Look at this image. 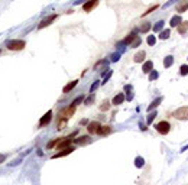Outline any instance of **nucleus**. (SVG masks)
Returning <instances> with one entry per match:
<instances>
[{
    "label": "nucleus",
    "instance_id": "obj_1",
    "mask_svg": "<svg viewBox=\"0 0 188 185\" xmlns=\"http://www.w3.org/2000/svg\"><path fill=\"white\" fill-rule=\"evenodd\" d=\"M75 135H77V132H74L72 135H69V136H67V137L61 139V140H59V143L57 145V149H58V150H62V149H67V148H69V146H71V143L74 142V137H75Z\"/></svg>",
    "mask_w": 188,
    "mask_h": 185
},
{
    "label": "nucleus",
    "instance_id": "obj_2",
    "mask_svg": "<svg viewBox=\"0 0 188 185\" xmlns=\"http://www.w3.org/2000/svg\"><path fill=\"white\" fill-rule=\"evenodd\" d=\"M6 46H7V49H10V51H22V49L26 46V44H25V41L15 39V41H9Z\"/></svg>",
    "mask_w": 188,
    "mask_h": 185
},
{
    "label": "nucleus",
    "instance_id": "obj_3",
    "mask_svg": "<svg viewBox=\"0 0 188 185\" xmlns=\"http://www.w3.org/2000/svg\"><path fill=\"white\" fill-rule=\"evenodd\" d=\"M155 129H156V132L161 133V135H168L169 130H171V124H169V122L162 120V122H159V123L155 126Z\"/></svg>",
    "mask_w": 188,
    "mask_h": 185
},
{
    "label": "nucleus",
    "instance_id": "obj_4",
    "mask_svg": "<svg viewBox=\"0 0 188 185\" xmlns=\"http://www.w3.org/2000/svg\"><path fill=\"white\" fill-rule=\"evenodd\" d=\"M176 120H188V107H179L172 114Z\"/></svg>",
    "mask_w": 188,
    "mask_h": 185
},
{
    "label": "nucleus",
    "instance_id": "obj_5",
    "mask_svg": "<svg viewBox=\"0 0 188 185\" xmlns=\"http://www.w3.org/2000/svg\"><path fill=\"white\" fill-rule=\"evenodd\" d=\"M74 113H75V106H72V104H71L69 107H67L65 110H62V112L59 113V119H67V120H68V119H69Z\"/></svg>",
    "mask_w": 188,
    "mask_h": 185
},
{
    "label": "nucleus",
    "instance_id": "obj_6",
    "mask_svg": "<svg viewBox=\"0 0 188 185\" xmlns=\"http://www.w3.org/2000/svg\"><path fill=\"white\" fill-rule=\"evenodd\" d=\"M100 126H101V124H100L99 122H90V123L87 124V130H88L90 135H96V133L99 132Z\"/></svg>",
    "mask_w": 188,
    "mask_h": 185
},
{
    "label": "nucleus",
    "instance_id": "obj_7",
    "mask_svg": "<svg viewBox=\"0 0 188 185\" xmlns=\"http://www.w3.org/2000/svg\"><path fill=\"white\" fill-rule=\"evenodd\" d=\"M99 3H100V0H90V2H87V3L82 5V10H84V12H90V10H93L94 7H97Z\"/></svg>",
    "mask_w": 188,
    "mask_h": 185
},
{
    "label": "nucleus",
    "instance_id": "obj_8",
    "mask_svg": "<svg viewBox=\"0 0 188 185\" xmlns=\"http://www.w3.org/2000/svg\"><path fill=\"white\" fill-rule=\"evenodd\" d=\"M57 19V15H51V16H48V18H45L39 25H38V29H44V28H46V26H49L54 20Z\"/></svg>",
    "mask_w": 188,
    "mask_h": 185
},
{
    "label": "nucleus",
    "instance_id": "obj_9",
    "mask_svg": "<svg viewBox=\"0 0 188 185\" xmlns=\"http://www.w3.org/2000/svg\"><path fill=\"white\" fill-rule=\"evenodd\" d=\"M52 120V112L49 110V112H46L44 116H42V119L39 120V127H44V126H46V124H49V122Z\"/></svg>",
    "mask_w": 188,
    "mask_h": 185
},
{
    "label": "nucleus",
    "instance_id": "obj_10",
    "mask_svg": "<svg viewBox=\"0 0 188 185\" xmlns=\"http://www.w3.org/2000/svg\"><path fill=\"white\" fill-rule=\"evenodd\" d=\"M74 150V148H67V149H62V150H59L58 153H55L54 156H52V159H58V158H64V156H67V155H69L71 152Z\"/></svg>",
    "mask_w": 188,
    "mask_h": 185
},
{
    "label": "nucleus",
    "instance_id": "obj_11",
    "mask_svg": "<svg viewBox=\"0 0 188 185\" xmlns=\"http://www.w3.org/2000/svg\"><path fill=\"white\" fill-rule=\"evenodd\" d=\"M188 10V0H181V2L176 5V12L178 13H184Z\"/></svg>",
    "mask_w": 188,
    "mask_h": 185
},
{
    "label": "nucleus",
    "instance_id": "obj_12",
    "mask_svg": "<svg viewBox=\"0 0 188 185\" xmlns=\"http://www.w3.org/2000/svg\"><path fill=\"white\" fill-rule=\"evenodd\" d=\"M136 38H138V35H136L135 32H132V33H129V35H127V36L122 41V44H125V45H129V46H130V45H132V42H133Z\"/></svg>",
    "mask_w": 188,
    "mask_h": 185
},
{
    "label": "nucleus",
    "instance_id": "obj_13",
    "mask_svg": "<svg viewBox=\"0 0 188 185\" xmlns=\"http://www.w3.org/2000/svg\"><path fill=\"white\" fill-rule=\"evenodd\" d=\"M90 142H91V137H90V136H80V137L74 139V143H77V145H87V143H90Z\"/></svg>",
    "mask_w": 188,
    "mask_h": 185
},
{
    "label": "nucleus",
    "instance_id": "obj_14",
    "mask_svg": "<svg viewBox=\"0 0 188 185\" xmlns=\"http://www.w3.org/2000/svg\"><path fill=\"white\" fill-rule=\"evenodd\" d=\"M77 84H78V80H74V81H71V82H68L64 88H62V92H65V94H67V92H69L71 90H74L75 87H77Z\"/></svg>",
    "mask_w": 188,
    "mask_h": 185
},
{
    "label": "nucleus",
    "instance_id": "obj_15",
    "mask_svg": "<svg viewBox=\"0 0 188 185\" xmlns=\"http://www.w3.org/2000/svg\"><path fill=\"white\" fill-rule=\"evenodd\" d=\"M112 133V127L110 126H100V129H99V132H97V135H100V136H107V135H110Z\"/></svg>",
    "mask_w": 188,
    "mask_h": 185
},
{
    "label": "nucleus",
    "instance_id": "obj_16",
    "mask_svg": "<svg viewBox=\"0 0 188 185\" xmlns=\"http://www.w3.org/2000/svg\"><path fill=\"white\" fill-rule=\"evenodd\" d=\"M123 101H125V94H123V92H119L117 96H114V99H113L112 104H114V106H119V104H122Z\"/></svg>",
    "mask_w": 188,
    "mask_h": 185
},
{
    "label": "nucleus",
    "instance_id": "obj_17",
    "mask_svg": "<svg viewBox=\"0 0 188 185\" xmlns=\"http://www.w3.org/2000/svg\"><path fill=\"white\" fill-rule=\"evenodd\" d=\"M181 22H182L181 16H179V15H175V16H172V18H171V22H169V25H171V28H176V26H178Z\"/></svg>",
    "mask_w": 188,
    "mask_h": 185
},
{
    "label": "nucleus",
    "instance_id": "obj_18",
    "mask_svg": "<svg viewBox=\"0 0 188 185\" xmlns=\"http://www.w3.org/2000/svg\"><path fill=\"white\" fill-rule=\"evenodd\" d=\"M145 56H146V52H145V51H139L138 54H135V56H133V61L139 64V62L145 61Z\"/></svg>",
    "mask_w": 188,
    "mask_h": 185
},
{
    "label": "nucleus",
    "instance_id": "obj_19",
    "mask_svg": "<svg viewBox=\"0 0 188 185\" xmlns=\"http://www.w3.org/2000/svg\"><path fill=\"white\" fill-rule=\"evenodd\" d=\"M142 71H143L145 74H149L151 71H153V62H152V61H146V62L143 64V67H142Z\"/></svg>",
    "mask_w": 188,
    "mask_h": 185
},
{
    "label": "nucleus",
    "instance_id": "obj_20",
    "mask_svg": "<svg viewBox=\"0 0 188 185\" xmlns=\"http://www.w3.org/2000/svg\"><path fill=\"white\" fill-rule=\"evenodd\" d=\"M107 67H109V61L107 59H100L96 65H94V69H101V68L107 69Z\"/></svg>",
    "mask_w": 188,
    "mask_h": 185
},
{
    "label": "nucleus",
    "instance_id": "obj_21",
    "mask_svg": "<svg viewBox=\"0 0 188 185\" xmlns=\"http://www.w3.org/2000/svg\"><path fill=\"white\" fill-rule=\"evenodd\" d=\"M161 103H162V97H158V99H155V100H153V101H152V103L148 106V112H152V110H153V109H156V107H158Z\"/></svg>",
    "mask_w": 188,
    "mask_h": 185
},
{
    "label": "nucleus",
    "instance_id": "obj_22",
    "mask_svg": "<svg viewBox=\"0 0 188 185\" xmlns=\"http://www.w3.org/2000/svg\"><path fill=\"white\" fill-rule=\"evenodd\" d=\"M187 31H188V20H184V22H181V23L178 25V32H179L181 35H184Z\"/></svg>",
    "mask_w": 188,
    "mask_h": 185
},
{
    "label": "nucleus",
    "instance_id": "obj_23",
    "mask_svg": "<svg viewBox=\"0 0 188 185\" xmlns=\"http://www.w3.org/2000/svg\"><path fill=\"white\" fill-rule=\"evenodd\" d=\"M172 64H174V56H172V55L165 56V59H163V67H165V68H169Z\"/></svg>",
    "mask_w": 188,
    "mask_h": 185
},
{
    "label": "nucleus",
    "instance_id": "obj_24",
    "mask_svg": "<svg viewBox=\"0 0 188 185\" xmlns=\"http://www.w3.org/2000/svg\"><path fill=\"white\" fill-rule=\"evenodd\" d=\"M151 28H152V26H151V23H149V22H145V23H142V26H140V29H139V31H140L142 33H148V32L151 31Z\"/></svg>",
    "mask_w": 188,
    "mask_h": 185
},
{
    "label": "nucleus",
    "instance_id": "obj_25",
    "mask_svg": "<svg viewBox=\"0 0 188 185\" xmlns=\"http://www.w3.org/2000/svg\"><path fill=\"white\" fill-rule=\"evenodd\" d=\"M67 119H58V124H57V130H62V129H65V126H67Z\"/></svg>",
    "mask_w": 188,
    "mask_h": 185
},
{
    "label": "nucleus",
    "instance_id": "obj_26",
    "mask_svg": "<svg viewBox=\"0 0 188 185\" xmlns=\"http://www.w3.org/2000/svg\"><path fill=\"white\" fill-rule=\"evenodd\" d=\"M163 25H165V22H163V20L156 22V23H155V26L152 28V29H153V32H161V31H162V28H163Z\"/></svg>",
    "mask_w": 188,
    "mask_h": 185
},
{
    "label": "nucleus",
    "instance_id": "obj_27",
    "mask_svg": "<svg viewBox=\"0 0 188 185\" xmlns=\"http://www.w3.org/2000/svg\"><path fill=\"white\" fill-rule=\"evenodd\" d=\"M169 35H171V31H169V29L161 31V33H159V39L165 41V39H168V38H169Z\"/></svg>",
    "mask_w": 188,
    "mask_h": 185
},
{
    "label": "nucleus",
    "instance_id": "obj_28",
    "mask_svg": "<svg viewBox=\"0 0 188 185\" xmlns=\"http://www.w3.org/2000/svg\"><path fill=\"white\" fill-rule=\"evenodd\" d=\"M110 106H112V103H110L109 100H104V101L101 103V106H100V110H101V112H107V110L110 109Z\"/></svg>",
    "mask_w": 188,
    "mask_h": 185
},
{
    "label": "nucleus",
    "instance_id": "obj_29",
    "mask_svg": "<svg viewBox=\"0 0 188 185\" xmlns=\"http://www.w3.org/2000/svg\"><path fill=\"white\" fill-rule=\"evenodd\" d=\"M156 116H158V113H156V112L149 113V114H148V119H146V123H148V124H151V123L155 120V117H156Z\"/></svg>",
    "mask_w": 188,
    "mask_h": 185
},
{
    "label": "nucleus",
    "instance_id": "obj_30",
    "mask_svg": "<svg viewBox=\"0 0 188 185\" xmlns=\"http://www.w3.org/2000/svg\"><path fill=\"white\" fill-rule=\"evenodd\" d=\"M179 74H181L182 77H185V75H188V65H187V64H184V65H181V68H179Z\"/></svg>",
    "mask_w": 188,
    "mask_h": 185
},
{
    "label": "nucleus",
    "instance_id": "obj_31",
    "mask_svg": "<svg viewBox=\"0 0 188 185\" xmlns=\"http://www.w3.org/2000/svg\"><path fill=\"white\" fill-rule=\"evenodd\" d=\"M146 42H148V45L153 46V45L156 44V38H155V35H149V36H148V39H146Z\"/></svg>",
    "mask_w": 188,
    "mask_h": 185
},
{
    "label": "nucleus",
    "instance_id": "obj_32",
    "mask_svg": "<svg viewBox=\"0 0 188 185\" xmlns=\"http://www.w3.org/2000/svg\"><path fill=\"white\" fill-rule=\"evenodd\" d=\"M59 140H61V137H57V139H54L52 142H49V143L46 145V148H48V149H52L55 145H58V143H59Z\"/></svg>",
    "mask_w": 188,
    "mask_h": 185
},
{
    "label": "nucleus",
    "instance_id": "obj_33",
    "mask_svg": "<svg viewBox=\"0 0 188 185\" xmlns=\"http://www.w3.org/2000/svg\"><path fill=\"white\" fill-rule=\"evenodd\" d=\"M99 85H100V82H99V81H94V82L91 84V87H90V92H91V94H93V92L99 88Z\"/></svg>",
    "mask_w": 188,
    "mask_h": 185
},
{
    "label": "nucleus",
    "instance_id": "obj_34",
    "mask_svg": "<svg viewBox=\"0 0 188 185\" xmlns=\"http://www.w3.org/2000/svg\"><path fill=\"white\" fill-rule=\"evenodd\" d=\"M140 44H142V39H140V38L138 36V38H136V39H135V41L132 42V45H130V48H138V46H139Z\"/></svg>",
    "mask_w": 188,
    "mask_h": 185
},
{
    "label": "nucleus",
    "instance_id": "obj_35",
    "mask_svg": "<svg viewBox=\"0 0 188 185\" xmlns=\"http://www.w3.org/2000/svg\"><path fill=\"white\" fill-rule=\"evenodd\" d=\"M159 77V74L156 72V71H151L149 72V81H153V80H156Z\"/></svg>",
    "mask_w": 188,
    "mask_h": 185
},
{
    "label": "nucleus",
    "instance_id": "obj_36",
    "mask_svg": "<svg viewBox=\"0 0 188 185\" xmlns=\"http://www.w3.org/2000/svg\"><path fill=\"white\" fill-rule=\"evenodd\" d=\"M84 100H85V99H84V96H80V97H77V99L72 101V106H75V107H77V106H78L81 101H84Z\"/></svg>",
    "mask_w": 188,
    "mask_h": 185
},
{
    "label": "nucleus",
    "instance_id": "obj_37",
    "mask_svg": "<svg viewBox=\"0 0 188 185\" xmlns=\"http://www.w3.org/2000/svg\"><path fill=\"white\" fill-rule=\"evenodd\" d=\"M156 9H158V5H155V6H152V7H149V9L146 10V12H143V13H142V16H146V15H149V13H152L153 10H156Z\"/></svg>",
    "mask_w": 188,
    "mask_h": 185
},
{
    "label": "nucleus",
    "instance_id": "obj_38",
    "mask_svg": "<svg viewBox=\"0 0 188 185\" xmlns=\"http://www.w3.org/2000/svg\"><path fill=\"white\" fill-rule=\"evenodd\" d=\"M143 162H145V161H143V158H140V156H138V158H136V166H138V168L143 166Z\"/></svg>",
    "mask_w": 188,
    "mask_h": 185
},
{
    "label": "nucleus",
    "instance_id": "obj_39",
    "mask_svg": "<svg viewBox=\"0 0 188 185\" xmlns=\"http://www.w3.org/2000/svg\"><path fill=\"white\" fill-rule=\"evenodd\" d=\"M93 101H94V94H91V96H90L88 99H85V100H84V103H85L87 106H90V104H91Z\"/></svg>",
    "mask_w": 188,
    "mask_h": 185
},
{
    "label": "nucleus",
    "instance_id": "obj_40",
    "mask_svg": "<svg viewBox=\"0 0 188 185\" xmlns=\"http://www.w3.org/2000/svg\"><path fill=\"white\" fill-rule=\"evenodd\" d=\"M119 59H120V54H113V55H112V61H113V62H116V61H119Z\"/></svg>",
    "mask_w": 188,
    "mask_h": 185
},
{
    "label": "nucleus",
    "instance_id": "obj_41",
    "mask_svg": "<svg viewBox=\"0 0 188 185\" xmlns=\"http://www.w3.org/2000/svg\"><path fill=\"white\" fill-rule=\"evenodd\" d=\"M112 74H113V72H112V71H109V74H107V75H106V78H104V81H103V82H101V84H106V82H107V81H109V78H110V77H112Z\"/></svg>",
    "mask_w": 188,
    "mask_h": 185
},
{
    "label": "nucleus",
    "instance_id": "obj_42",
    "mask_svg": "<svg viewBox=\"0 0 188 185\" xmlns=\"http://www.w3.org/2000/svg\"><path fill=\"white\" fill-rule=\"evenodd\" d=\"M5 161H6V155H2V153H0V163L5 162Z\"/></svg>",
    "mask_w": 188,
    "mask_h": 185
},
{
    "label": "nucleus",
    "instance_id": "obj_43",
    "mask_svg": "<svg viewBox=\"0 0 188 185\" xmlns=\"http://www.w3.org/2000/svg\"><path fill=\"white\" fill-rule=\"evenodd\" d=\"M174 2H176V0H169V2H168V3L165 5V7H168V6H171V5H172Z\"/></svg>",
    "mask_w": 188,
    "mask_h": 185
},
{
    "label": "nucleus",
    "instance_id": "obj_44",
    "mask_svg": "<svg viewBox=\"0 0 188 185\" xmlns=\"http://www.w3.org/2000/svg\"><path fill=\"white\" fill-rule=\"evenodd\" d=\"M125 90H126V91H132V85H126Z\"/></svg>",
    "mask_w": 188,
    "mask_h": 185
},
{
    "label": "nucleus",
    "instance_id": "obj_45",
    "mask_svg": "<svg viewBox=\"0 0 188 185\" xmlns=\"http://www.w3.org/2000/svg\"><path fill=\"white\" fill-rule=\"evenodd\" d=\"M139 126H140V129H142V130H146V129H148V127H146V126H143V124H142V123H140V124H139Z\"/></svg>",
    "mask_w": 188,
    "mask_h": 185
}]
</instances>
